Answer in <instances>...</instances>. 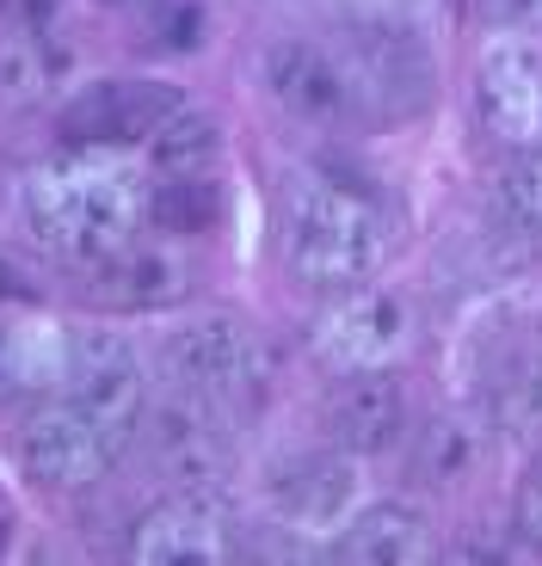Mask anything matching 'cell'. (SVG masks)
<instances>
[{
	"mask_svg": "<svg viewBox=\"0 0 542 566\" xmlns=\"http://www.w3.org/2000/svg\"><path fill=\"white\" fill-rule=\"evenodd\" d=\"M25 222L50 253L93 265L143 234L148 222V179L129 148L69 142L62 155L31 167L25 179Z\"/></svg>",
	"mask_w": 542,
	"mask_h": 566,
	"instance_id": "obj_1",
	"label": "cell"
},
{
	"mask_svg": "<svg viewBox=\"0 0 542 566\" xmlns=\"http://www.w3.org/2000/svg\"><path fill=\"white\" fill-rule=\"evenodd\" d=\"M388 253V216L364 185L340 172H296L284 191V265L314 296L371 283Z\"/></svg>",
	"mask_w": 542,
	"mask_h": 566,
	"instance_id": "obj_2",
	"label": "cell"
},
{
	"mask_svg": "<svg viewBox=\"0 0 542 566\" xmlns=\"http://www.w3.org/2000/svg\"><path fill=\"white\" fill-rule=\"evenodd\" d=\"M160 369L179 395L204 400L222 419H247L259 412L271 388V352L241 314H191V321L160 333Z\"/></svg>",
	"mask_w": 542,
	"mask_h": 566,
	"instance_id": "obj_3",
	"label": "cell"
},
{
	"mask_svg": "<svg viewBox=\"0 0 542 566\" xmlns=\"http://www.w3.org/2000/svg\"><path fill=\"white\" fill-rule=\"evenodd\" d=\"M259 81H265L271 105L302 129H352V124H371L364 117V99H357V81H352V62L345 50H327L314 38H278L265 43L259 56Z\"/></svg>",
	"mask_w": 542,
	"mask_h": 566,
	"instance_id": "obj_4",
	"label": "cell"
},
{
	"mask_svg": "<svg viewBox=\"0 0 542 566\" xmlns=\"http://www.w3.org/2000/svg\"><path fill=\"white\" fill-rule=\"evenodd\" d=\"M124 443L105 431L93 412H81L69 395L38 407L25 424H19V468H25L38 486L50 493H81V486L105 481Z\"/></svg>",
	"mask_w": 542,
	"mask_h": 566,
	"instance_id": "obj_5",
	"label": "cell"
},
{
	"mask_svg": "<svg viewBox=\"0 0 542 566\" xmlns=\"http://www.w3.org/2000/svg\"><path fill=\"white\" fill-rule=\"evenodd\" d=\"M143 438H148V455L167 481H179L186 493H216L229 481L234 468V450H229V419L210 412L204 400L179 395L173 388L160 407L143 412Z\"/></svg>",
	"mask_w": 542,
	"mask_h": 566,
	"instance_id": "obj_6",
	"label": "cell"
},
{
	"mask_svg": "<svg viewBox=\"0 0 542 566\" xmlns=\"http://www.w3.org/2000/svg\"><path fill=\"white\" fill-rule=\"evenodd\" d=\"M475 112L481 129L512 155L542 148V50L524 38L487 43L475 62Z\"/></svg>",
	"mask_w": 542,
	"mask_h": 566,
	"instance_id": "obj_7",
	"label": "cell"
},
{
	"mask_svg": "<svg viewBox=\"0 0 542 566\" xmlns=\"http://www.w3.org/2000/svg\"><path fill=\"white\" fill-rule=\"evenodd\" d=\"M179 86L167 81H143V74H112V81L81 86L69 105H62L56 129L62 142H100V148H136L148 142L173 112H179Z\"/></svg>",
	"mask_w": 542,
	"mask_h": 566,
	"instance_id": "obj_8",
	"label": "cell"
},
{
	"mask_svg": "<svg viewBox=\"0 0 542 566\" xmlns=\"http://www.w3.org/2000/svg\"><path fill=\"white\" fill-rule=\"evenodd\" d=\"M407 302L376 290V283H357L345 296L327 302V314L314 321V352L321 364L340 376V369H388L407 352Z\"/></svg>",
	"mask_w": 542,
	"mask_h": 566,
	"instance_id": "obj_9",
	"label": "cell"
},
{
	"mask_svg": "<svg viewBox=\"0 0 542 566\" xmlns=\"http://www.w3.org/2000/svg\"><path fill=\"white\" fill-rule=\"evenodd\" d=\"M62 395L81 412H93L117 443H129L143 431V412H148L143 357L129 352L117 333H74V369H69Z\"/></svg>",
	"mask_w": 542,
	"mask_h": 566,
	"instance_id": "obj_10",
	"label": "cell"
},
{
	"mask_svg": "<svg viewBox=\"0 0 542 566\" xmlns=\"http://www.w3.org/2000/svg\"><path fill=\"white\" fill-rule=\"evenodd\" d=\"M352 505H357V468H352V450H340V443L333 450H302L271 474V511L290 530H309V536L345 530Z\"/></svg>",
	"mask_w": 542,
	"mask_h": 566,
	"instance_id": "obj_11",
	"label": "cell"
},
{
	"mask_svg": "<svg viewBox=\"0 0 542 566\" xmlns=\"http://www.w3.org/2000/svg\"><path fill=\"white\" fill-rule=\"evenodd\" d=\"M129 560H143V566H229L234 542H229V524L216 517L210 493H173L155 511H143V524L129 530Z\"/></svg>",
	"mask_w": 542,
	"mask_h": 566,
	"instance_id": "obj_12",
	"label": "cell"
},
{
	"mask_svg": "<svg viewBox=\"0 0 542 566\" xmlns=\"http://www.w3.org/2000/svg\"><path fill=\"white\" fill-rule=\"evenodd\" d=\"M327 431L352 455H383L407 438V395L388 369H340L327 395Z\"/></svg>",
	"mask_w": 542,
	"mask_h": 566,
	"instance_id": "obj_13",
	"label": "cell"
},
{
	"mask_svg": "<svg viewBox=\"0 0 542 566\" xmlns=\"http://www.w3.org/2000/svg\"><path fill=\"white\" fill-rule=\"evenodd\" d=\"M81 296L93 308H117V314H143V308H167L186 296V265L155 247H117V253L81 265Z\"/></svg>",
	"mask_w": 542,
	"mask_h": 566,
	"instance_id": "obj_14",
	"label": "cell"
},
{
	"mask_svg": "<svg viewBox=\"0 0 542 566\" xmlns=\"http://www.w3.org/2000/svg\"><path fill=\"white\" fill-rule=\"evenodd\" d=\"M74 369V333L43 314L0 308V395H62Z\"/></svg>",
	"mask_w": 542,
	"mask_h": 566,
	"instance_id": "obj_15",
	"label": "cell"
},
{
	"mask_svg": "<svg viewBox=\"0 0 542 566\" xmlns=\"http://www.w3.org/2000/svg\"><path fill=\"white\" fill-rule=\"evenodd\" d=\"M333 560H345V566H414V560H431L426 517L407 511V505H371L364 517H345L340 542H333Z\"/></svg>",
	"mask_w": 542,
	"mask_h": 566,
	"instance_id": "obj_16",
	"label": "cell"
},
{
	"mask_svg": "<svg viewBox=\"0 0 542 566\" xmlns=\"http://www.w3.org/2000/svg\"><path fill=\"white\" fill-rule=\"evenodd\" d=\"M43 31L50 25L0 19V117H25L50 99V86H56V74H62V56Z\"/></svg>",
	"mask_w": 542,
	"mask_h": 566,
	"instance_id": "obj_17",
	"label": "cell"
},
{
	"mask_svg": "<svg viewBox=\"0 0 542 566\" xmlns=\"http://www.w3.org/2000/svg\"><path fill=\"white\" fill-rule=\"evenodd\" d=\"M117 19L129 25V38L143 43V50H160V56H186L204 43V0H105Z\"/></svg>",
	"mask_w": 542,
	"mask_h": 566,
	"instance_id": "obj_18",
	"label": "cell"
},
{
	"mask_svg": "<svg viewBox=\"0 0 542 566\" xmlns=\"http://www.w3.org/2000/svg\"><path fill=\"white\" fill-rule=\"evenodd\" d=\"M148 222L167 234H204L222 222V185L210 172H160L148 179Z\"/></svg>",
	"mask_w": 542,
	"mask_h": 566,
	"instance_id": "obj_19",
	"label": "cell"
},
{
	"mask_svg": "<svg viewBox=\"0 0 542 566\" xmlns=\"http://www.w3.org/2000/svg\"><path fill=\"white\" fill-rule=\"evenodd\" d=\"M216 148H222L216 117L179 105V112L148 136V167H155V172H210L216 167Z\"/></svg>",
	"mask_w": 542,
	"mask_h": 566,
	"instance_id": "obj_20",
	"label": "cell"
},
{
	"mask_svg": "<svg viewBox=\"0 0 542 566\" xmlns=\"http://www.w3.org/2000/svg\"><path fill=\"white\" fill-rule=\"evenodd\" d=\"M469 462H475L469 424H457V419H431L426 431H419V450H414L419 481H457V474H469Z\"/></svg>",
	"mask_w": 542,
	"mask_h": 566,
	"instance_id": "obj_21",
	"label": "cell"
},
{
	"mask_svg": "<svg viewBox=\"0 0 542 566\" xmlns=\"http://www.w3.org/2000/svg\"><path fill=\"white\" fill-rule=\"evenodd\" d=\"M500 210H505V222H512L518 234L542 241V148H530V155H518L512 167H505Z\"/></svg>",
	"mask_w": 542,
	"mask_h": 566,
	"instance_id": "obj_22",
	"label": "cell"
},
{
	"mask_svg": "<svg viewBox=\"0 0 542 566\" xmlns=\"http://www.w3.org/2000/svg\"><path fill=\"white\" fill-rule=\"evenodd\" d=\"M512 524L524 542H536L542 548V450L524 462V474H518V493H512Z\"/></svg>",
	"mask_w": 542,
	"mask_h": 566,
	"instance_id": "obj_23",
	"label": "cell"
},
{
	"mask_svg": "<svg viewBox=\"0 0 542 566\" xmlns=\"http://www.w3.org/2000/svg\"><path fill=\"white\" fill-rule=\"evenodd\" d=\"M475 13L493 31H524V38L542 31V0H475Z\"/></svg>",
	"mask_w": 542,
	"mask_h": 566,
	"instance_id": "obj_24",
	"label": "cell"
},
{
	"mask_svg": "<svg viewBox=\"0 0 542 566\" xmlns=\"http://www.w3.org/2000/svg\"><path fill=\"white\" fill-rule=\"evenodd\" d=\"M0 548H7V505H0Z\"/></svg>",
	"mask_w": 542,
	"mask_h": 566,
	"instance_id": "obj_25",
	"label": "cell"
}]
</instances>
